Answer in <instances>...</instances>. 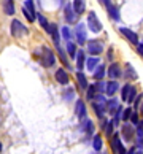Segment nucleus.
Returning a JSON list of instances; mask_svg holds the SVG:
<instances>
[{"instance_id": "bb28decb", "label": "nucleus", "mask_w": 143, "mask_h": 154, "mask_svg": "<svg viewBox=\"0 0 143 154\" xmlns=\"http://www.w3.org/2000/svg\"><path fill=\"white\" fill-rule=\"evenodd\" d=\"M67 51H68V54H70V57H75V54H76V46L73 45L72 42H67Z\"/></svg>"}, {"instance_id": "ddd939ff", "label": "nucleus", "mask_w": 143, "mask_h": 154, "mask_svg": "<svg viewBox=\"0 0 143 154\" xmlns=\"http://www.w3.org/2000/svg\"><path fill=\"white\" fill-rule=\"evenodd\" d=\"M116 91H118V83L116 81H108L107 84H105V91L104 92L107 94V95H114L116 94Z\"/></svg>"}, {"instance_id": "f257e3e1", "label": "nucleus", "mask_w": 143, "mask_h": 154, "mask_svg": "<svg viewBox=\"0 0 143 154\" xmlns=\"http://www.w3.org/2000/svg\"><path fill=\"white\" fill-rule=\"evenodd\" d=\"M54 62H56L54 53H53L49 48L43 46V48H42V65L46 67V68H49V67L54 65Z\"/></svg>"}, {"instance_id": "7ed1b4c3", "label": "nucleus", "mask_w": 143, "mask_h": 154, "mask_svg": "<svg viewBox=\"0 0 143 154\" xmlns=\"http://www.w3.org/2000/svg\"><path fill=\"white\" fill-rule=\"evenodd\" d=\"M27 33V27H24L18 19H13L11 21V35L13 37H22Z\"/></svg>"}, {"instance_id": "cd10ccee", "label": "nucleus", "mask_w": 143, "mask_h": 154, "mask_svg": "<svg viewBox=\"0 0 143 154\" xmlns=\"http://www.w3.org/2000/svg\"><path fill=\"white\" fill-rule=\"evenodd\" d=\"M130 89H132V86H130V84H126V86L123 88V100H124V102H127L129 94H130Z\"/></svg>"}, {"instance_id": "7c9ffc66", "label": "nucleus", "mask_w": 143, "mask_h": 154, "mask_svg": "<svg viewBox=\"0 0 143 154\" xmlns=\"http://www.w3.org/2000/svg\"><path fill=\"white\" fill-rule=\"evenodd\" d=\"M126 68H127V76L132 78V79H135V78H137V73H135V70H134V67L130 65V64H127V65H126Z\"/></svg>"}, {"instance_id": "0eeeda50", "label": "nucleus", "mask_w": 143, "mask_h": 154, "mask_svg": "<svg viewBox=\"0 0 143 154\" xmlns=\"http://www.w3.org/2000/svg\"><path fill=\"white\" fill-rule=\"evenodd\" d=\"M102 2L105 3V7H107V11H108V14L111 16V19H114V21H119V13H118V10H116V7L110 2V0H102Z\"/></svg>"}, {"instance_id": "473e14b6", "label": "nucleus", "mask_w": 143, "mask_h": 154, "mask_svg": "<svg viewBox=\"0 0 143 154\" xmlns=\"http://www.w3.org/2000/svg\"><path fill=\"white\" fill-rule=\"evenodd\" d=\"M107 125V135H113V122H105Z\"/></svg>"}, {"instance_id": "b1692460", "label": "nucleus", "mask_w": 143, "mask_h": 154, "mask_svg": "<svg viewBox=\"0 0 143 154\" xmlns=\"http://www.w3.org/2000/svg\"><path fill=\"white\" fill-rule=\"evenodd\" d=\"M86 89H88V94H86V97H88L89 100H94L95 95H99V94H97V91H95V88H94V84H92V86H88Z\"/></svg>"}, {"instance_id": "e433bc0d", "label": "nucleus", "mask_w": 143, "mask_h": 154, "mask_svg": "<svg viewBox=\"0 0 143 154\" xmlns=\"http://www.w3.org/2000/svg\"><path fill=\"white\" fill-rule=\"evenodd\" d=\"M0 152H2V143H0Z\"/></svg>"}, {"instance_id": "2eb2a0df", "label": "nucleus", "mask_w": 143, "mask_h": 154, "mask_svg": "<svg viewBox=\"0 0 143 154\" xmlns=\"http://www.w3.org/2000/svg\"><path fill=\"white\" fill-rule=\"evenodd\" d=\"M72 8H73V11H75L76 14H83L84 10H86V2L84 0H75Z\"/></svg>"}, {"instance_id": "f3484780", "label": "nucleus", "mask_w": 143, "mask_h": 154, "mask_svg": "<svg viewBox=\"0 0 143 154\" xmlns=\"http://www.w3.org/2000/svg\"><path fill=\"white\" fill-rule=\"evenodd\" d=\"M75 57H76V67H78V72H81V70H83V67H84V62H86L84 53H83L81 49H79L78 53L75 54Z\"/></svg>"}, {"instance_id": "393cba45", "label": "nucleus", "mask_w": 143, "mask_h": 154, "mask_svg": "<svg viewBox=\"0 0 143 154\" xmlns=\"http://www.w3.org/2000/svg\"><path fill=\"white\" fill-rule=\"evenodd\" d=\"M92 145H94V149H95V151H100V149H102V137H100V135H94Z\"/></svg>"}, {"instance_id": "4be33fe9", "label": "nucleus", "mask_w": 143, "mask_h": 154, "mask_svg": "<svg viewBox=\"0 0 143 154\" xmlns=\"http://www.w3.org/2000/svg\"><path fill=\"white\" fill-rule=\"evenodd\" d=\"M84 64H86V67H88L89 72H94V68L99 65V57H89Z\"/></svg>"}, {"instance_id": "2f4dec72", "label": "nucleus", "mask_w": 143, "mask_h": 154, "mask_svg": "<svg viewBox=\"0 0 143 154\" xmlns=\"http://www.w3.org/2000/svg\"><path fill=\"white\" fill-rule=\"evenodd\" d=\"M62 37H64L65 40H70V37H72V32H70V29L65 26V27H62Z\"/></svg>"}, {"instance_id": "f8f14e48", "label": "nucleus", "mask_w": 143, "mask_h": 154, "mask_svg": "<svg viewBox=\"0 0 143 154\" xmlns=\"http://www.w3.org/2000/svg\"><path fill=\"white\" fill-rule=\"evenodd\" d=\"M56 79H57V83H61V84H68V75H67V72L64 68H59V70L56 72Z\"/></svg>"}, {"instance_id": "39448f33", "label": "nucleus", "mask_w": 143, "mask_h": 154, "mask_svg": "<svg viewBox=\"0 0 143 154\" xmlns=\"http://www.w3.org/2000/svg\"><path fill=\"white\" fill-rule=\"evenodd\" d=\"M111 148H113L114 154H126V148H124V145L121 143V140H119L118 134L111 135Z\"/></svg>"}, {"instance_id": "423d86ee", "label": "nucleus", "mask_w": 143, "mask_h": 154, "mask_svg": "<svg viewBox=\"0 0 143 154\" xmlns=\"http://www.w3.org/2000/svg\"><path fill=\"white\" fill-rule=\"evenodd\" d=\"M24 14L26 18L29 19V22H33L35 21V10H33V2L32 0H26L24 2Z\"/></svg>"}, {"instance_id": "f704fd0d", "label": "nucleus", "mask_w": 143, "mask_h": 154, "mask_svg": "<svg viewBox=\"0 0 143 154\" xmlns=\"http://www.w3.org/2000/svg\"><path fill=\"white\" fill-rule=\"evenodd\" d=\"M130 118H132L134 124H138V116H137V113H132V116H130Z\"/></svg>"}, {"instance_id": "6ab92c4d", "label": "nucleus", "mask_w": 143, "mask_h": 154, "mask_svg": "<svg viewBox=\"0 0 143 154\" xmlns=\"http://www.w3.org/2000/svg\"><path fill=\"white\" fill-rule=\"evenodd\" d=\"M3 11L7 14H14V3L13 0H3Z\"/></svg>"}, {"instance_id": "4468645a", "label": "nucleus", "mask_w": 143, "mask_h": 154, "mask_svg": "<svg viewBox=\"0 0 143 154\" xmlns=\"http://www.w3.org/2000/svg\"><path fill=\"white\" fill-rule=\"evenodd\" d=\"M64 13H65V19H67V22H75V19H76V13L73 11V8H72V5H68L67 3V7L64 8Z\"/></svg>"}, {"instance_id": "aec40b11", "label": "nucleus", "mask_w": 143, "mask_h": 154, "mask_svg": "<svg viewBox=\"0 0 143 154\" xmlns=\"http://www.w3.org/2000/svg\"><path fill=\"white\" fill-rule=\"evenodd\" d=\"M49 33H51V37H53V40H54L56 46H59V30H57V26L56 24H51L49 26Z\"/></svg>"}, {"instance_id": "1a4fd4ad", "label": "nucleus", "mask_w": 143, "mask_h": 154, "mask_svg": "<svg viewBox=\"0 0 143 154\" xmlns=\"http://www.w3.org/2000/svg\"><path fill=\"white\" fill-rule=\"evenodd\" d=\"M108 76H110L111 79H116V78L121 76V67H119V64L113 62V64L108 67Z\"/></svg>"}, {"instance_id": "412c9836", "label": "nucleus", "mask_w": 143, "mask_h": 154, "mask_svg": "<svg viewBox=\"0 0 143 154\" xmlns=\"http://www.w3.org/2000/svg\"><path fill=\"white\" fill-rule=\"evenodd\" d=\"M104 76H105V67L104 65H97L94 68V78L97 79V81H100Z\"/></svg>"}, {"instance_id": "9b49d317", "label": "nucleus", "mask_w": 143, "mask_h": 154, "mask_svg": "<svg viewBox=\"0 0 143 154\" xmlns=\"http://www.w3.org/2000/svg\"><path fill=\"white\" fill-rule=\"evenodd\" d=\"M123 135H124L126 141L134 140V138H135V130H134V127H130V124H124V127H123Z\"/></svg>"}, {"instance_id": "5701e85b", "label": "nucleus", "mask_w": 143, "mask_h": 154, "mask_svg": "<svg viewBox=\"0 0 143 154\" xmlns=\"http://www.w3.org/2000/svg\"><path fill=\"white\" fill-rule=\"evenodd\" d=\"M76 79H78V84H79V88H81V89L88 88V79H86V76H84L83 72H78V73H76Z\"/></svg>"}, {"instance_id": "f03ea898", "label": "nucleus", "mask_w": 143, "mask_h": 154, "mask_svg": "<svg viewBox=\"0 0 143 154\" xmlns=\"http://www.w3.org/2000/svg\"><path fill=\"white\" fill-rule=\"evenodd\" d=\"M88 26L94 33H99L102 30V22L99 21V18H97V14L94 13V11H91V13L88 14Z\"/></svg>"}, {"instance_id": "6e6552de", "label": "nucleus", "mask_w": 143, "mask_h": 154, "mask_svg": "<svg viewBox=\"0 0 143 154\" xmlns=\"http://www.w3.org/2000/svg\"><path fill=\"white\" fill-rule=\"evenodd\" d=\"M121 33L129 40L130 43H134V45H138V37H137V33L132 32L130 29H126V27H121Z\"/></svg>"}, {"instance_id": "72a5a7b5", "label": "nucleus", "mask_w": 143, "mask_h": 154, "mask_svg": "<svg viewBox=\"0 0 143 154\" xmlns=\"http://www.w3.org/2000/svg\"><path fill=\"white\" fill-rule=\"evenodd\" d=\"M137 51H138L140 56H143V43H138V45H137Z\"/></svg>"}, {"instance_id": "dca6fc26", "label": "nucleus", "mask_w": 143, "mask_h": 154, "mask_svg": "<svg viewBox=\"0 0 143 154\" xmlns=\"http://www.w3.org/2000/svg\"><path fill=\"white\" fill-rule=\"evenodd\" d=\"M76 116L79 119H84L86 118V106H84V102L83 100H76Z\"/></svg>"}, {"instance_id": "a211bd4d", "label": "nucleus", "mask_w": 143, "mask_h": 154, "mask_svg": "<svg viewBox=\"0 0 143 154\" xmlns=\"http://www.w3.org/2000/svg\"><path fill=\"white\" fill-rule=\"evenodd\" d=\"M105 106H107V111H108V113L114 115V113H116V110H118V106H119V103H118L116 99H111V100H108L107 103H105Z\"/></svg>"}, {"instance_id": "c85d7f7f", "label": "nucleus", "mask_w": 143, "mask_h": 154, "mask_svg": "<svg viewBox=\"0 0 143 154\" xmlns=\"http://www.w3.org/2000/svg\"><path fill=\"white\" fill-rule=\"evenodd\" d=\"M84 130H86V134H88V135H92V132H94V124L91 122V121H84Z\"/></svg>"}, {"instance_id": "9d476101", "label": "nucleus", "mask_w": 143, "mask_h": 154, "mask_svg": "<svg viewBox=\"0 0 143 154\" xmlns=\"http://www.w3.org/2000/svg\"><path fill=\"white\" fill-rule=\"evenodd\" d=\"M75 35L79 45H84L86 43V30H84V26L83 24H78L76 26V30H75Z\"/></svg>"}, {"instance_id": "a878e982", "label": "nucleus", "mask_w": 143, "mask_h": 154, "mask_svg": "<svg viewBox=\"0 0 143 154\" xmlns=\"http://www.w3.org/2000/svg\"><path fill=\"white\" fill-rule=\"evenodd\" d=\"M38 22H40V26H42L45 30H46V32H49V22L46 21V18H45V16L38 14Z\"/></svg>"}, {"instance_id": "c9c22d12", "label": "nucleus", "mask_w": 143, "mask_h": 154, "mask_svg": "<svg viewBox=\"0 0 143 154\" xmlns=\"http://www.w3.org/2000/svg\"><path fill=\"white\" fill-rule=\"evenodd\" d=\"M108 59H113V49L108 51Z\"/></svg>"}, {"instance_id": "20e7f679", "label": "nucleus", "mask_w": 143, "mask_h": 154, "mask_svg": "<svg viewBox=\"0 0 143 154\" xmlns=\"http://www.w3.org/2000/svg\"><path fill=\"white\" fill-rule=\"evenodd\" d=\"M88 49L92 56H99L104 51V45L100 40H91V42H88Z\"/></svg>"}, {"instance_id": "c756f323", "label": "nucleus", "mask_w": 143, "mask_h": 154, "mask_svg": "<svg viewBox=\"0 0 143 154\" xmlns=\"http://www.w3.org/2000/svg\"><path fill=\"white\" fill-rule=\"evenodd\" d=\"M130 116H132V110H130V108H126V110H123V115H121L123 121H129Z\"/></svg>"}]
</instances>
